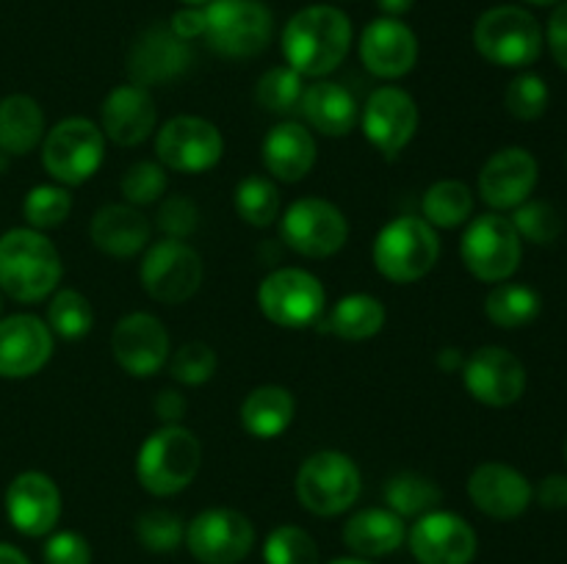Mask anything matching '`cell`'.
<instances>
[{
  "mask_svg": "<svg viewBox=\"0 0 567 564\" xmlns=\"http://www.w3.org/2000/svg\"><path fill=\"white\" fill-rule=\"evenodd\" d=\"M380 3V9L385 11L388 17H399V14H408L410 9H413L415 0H377Z\"/></svg>",
  "mask_w": 567,
  "mask_h": 564,
  "instance_id": "obj_54",
  "label": "cell"
},
{
  "mask_svg": "<svg viewBox=\"0 0 567 564\" xmlns=\"http://www.w3.org/2000/svg\"><path fill=\"white\" fill-rule=\"evenodd\" d=\"M183 545L199 564H238L252 553L255 525L238 509H205L186 525Z\"/></svg>",
  "mask_w": 567,
  "mask_h": 564,
  "instance_id": "obj_12",
  "label": "cell"
},
{
  "mask_svg": "<svg viewBox=\"0 0 567 564\" xmlns=\"http://www.w3.org/2000/svg\"><path fill=\"white\" fill-rule=\"evenodd\" d=\"M293 487L299 503L308 512H313L316 518H336L358 501L363 479L354 459H349L347 453L316 451L302 462Z\"/></svg>",
  "mask_w": 567,
  "mask_h": 564,
  "instance_id": "obj_7",
  "label": "cell"
},
{
  "mask_svg": "<svg viewBox=\"0 0 567 564\" xmlns=\"http://www.w3.org/2000/svg\"><path fill=\"white\" fill-rule=\"evenodd\" d=\"M299 111L310 127L324 136H347L358 122V100L347 86L332 81H319L305 86Z\"/></svg>",
  "mask_w": 567,
  "mask_h": 564,
  "instance_id": "obj_29",
  "label": "cell"
},
{
  "mask_svg": "<svg viewBox=\"0 0 567 564\" xmlns=\"http://www.w3.org/2000/svg\"><path fill=\"white\" fill-rule=\"evenodd\" d=\"M153 407H155V415L164 420V426H172L186 415V398H183V393L177 390H161L158 396H155Z\"/></svg>",
  "mask_w": 567,
  "mask_h": 564,
  "instance_id": "obj_51",
  "label": "cell"
},
{
  "mask_svg": "<svg viewBox=\"0 0 567 564\" xmlns=\"http://www.w3.org/2000/svg\"><path fill=\"white\" fill-rule=\"evenodd\" d=\"M374 265L385 280L408 285L435 269L441 258V241L435 227L419 216H399L388 221L374 238Z\"/></svg>",
  "mask_w": 567,
  "mask_h": 564,
  "instance_id": "obj_4",
  "label": "cell"
},
{
  "mask_svg": "<svg viewBox=\"0 0 567 564\" xmlns=\"http://www.w3.org/2000/svg\"><path fill=\"white\" fill-rule=\"evenodd\" d=\"M105 136L92 119L70 116L42 138V164L61 186H81L103 166Z\"/></svg>",
  "mask_w": 567,
  "mask_h": 564,
  "instance_id": "obj_8",
  "label": "cell"
},
{
  "mask_svg": "<svg viewBox=\"0 0 567 564\" xmlns=\"http://www.w3.org/2000/svg\"><path fill=\"white\" fill-rule=\"evenodd\" d=\"M385 326V307L369 293H349L332 304L327 330L343 341H369Z\"/></svg>",
  "mask_w": 567,
  "mask_h": 564,
  "instance_id": "obj_32",
  "label": "cell"
},
{
  "mask_svg": "<svg viewBox=\"0 0 567 564\" xmlns=\"http://www.w3.org/2000/svg\"><path fill=\"white\" fill-rule=\"evenodd\" d=\"M565 462H567V440H565Z\"/></svg>",
  "mask_w": 567,
  "mask_h": 564,
  "instance_id": "obj_59",
  "label": "cell"
},
{
  "mask_svg": "<svg viewBox=\"0 0 567 564\" xmlns=\"http://www.w3.org/2000/svg\"><path fill=\"white\" fill-rule=\"evenodd\" d=\"M468 498L487 518L515 520L532 506L535 487L513 464L482 462L468 479Z\"/></svg>",
  "mask_w": 567,
  "mask_h": 564,
  "instance_id": "obj_22",
  "label": "cell"
},
{
  "mask_svg": "<svg viewBox=\"0 0 567 564\" xmlns=\"http://www.w3.org/2000/svg\"><path fill=\"white\" fill-rule=\"evenodd\" d=\"M48 326L53 335L64 337V341H81L92 332L94 326V310L83 293L64 288L55 293L48 304Z\"/></svg>",
  "mask_w": 567,
  "mask_h": 564,
  "instance_id": "obj_36",
  "label": "cell"
},
{
  "mask_svg": "<svg viewBox=\"0 0 567 564\" xmlns=\"http://www.w3.org/2000/svg\"><path fill=\"white\" fill-rule=\"evenodd\" d=\"M111 352L122 370L144 379L169 363V332L150 313L122 315L111 332Z\"/></svg>",
  "mask_w": 567,
  "mask_h": 564,
  "instance_id": "obj_19",
  "label": "cell"
},
{
  "mask_svg": "<svg viewBox=\"0 0 567 564\" xmlns=\"http://www.w3.org/2000/svg\"><path fill=\"white\" fill-rule=\"evenodd\" d=\"M197 224H199V208L188 197L175 194V197L161 202L158 227L164 230L166 238H177V241H183V238H188L194 230H197Z\"/></svg>",
  "mask_w": 567,
  "mask_h": 564,
  "instance_id": "obj_46",
  "label": "cell"
},
{
  "mask_svg": "<svg viewBox=\"0 0 567 564\" xmlns=\"http://www.w3.org/2000/svg\"><path fill=\"white\" fill-rule=\"evenodd\" d=\"M92 241L100 252L111 254L116 260H127L142 252L150 241V221L133 205H103L94 213Z\"/></svg>",
  "mask_w": 567,
  "mask_h": 564,
  "instance_id": "obj_28",
  "label": "cell"
},
{
  "mask_svg": "<svg viewBox=\"0 0 567 564\" xmlns=\"http://www.w3.org/2000/svg\"><path fill=\"white\" fill-rule=\"evenodd\" d=\"M233 202H236L238 216L252 227H269L280 216V191L264 175L244 177L236 186Z\"/></svg>",
  "mask_w": 567,
  "mask_h": 564,
  "instance_id": "obj_37",
  "label": "cell"
},
{
  "mask_svg": "<svg viewBox=\"0 0 567 564\" xmlns=\"http://www.w3.org/2000/svg\"><path fill=\"white\" fill-rule=\"evenodd\" d=\"M421 213L426 224L437 230H454L474 213V191L460 180H437L421 197Z\"/></svg>",
  "mask_w": 567,
  "mask_h": 564,
  "instance_id": "obj_34",
  "label": "cell"
},
{
  "mask_svg": "<svg viewBox=\"0 0 567 564\" xmlns=\"http://www.w3.org/2000/svg\"><path fill=\"white\" fill-rule=\"evenodd\" d=\"M166 186H169L166 169L161 164H155V160H138V164H133L120 180L122 197H125L127 205H133V208L158 202L166 194Z\"/></svg>",
  "mask_w": 567,
  "mask_h": 564,
  "instance_id": "obj_44",
  "label": "cell"
},
{
  "mask_svg": "<svg viewBox=\"0 0 567 564\" xmlns=\"http://www.w3.org/2000/svg\"><path fill=\"white\" fill-rule=\"evenodd\" d=\"M363 136L385 158H396L419 130V105L404 88L382 86L371 92L360 114Z\"/></svg>",
  "mask_w": 567,
  "mask_h": 564,
  "instance_id": "obj_17",
  "label": "cell"
},
{
  "mask_svg": "<svg viewBox=\"0 0 567 564\" xmlns=\"http://www.w3.org/2000/svg\"><path fill=\"white\" fill-rule=\"evenodd\" d=\"M543 299L532 285L520 282H496L485 299V313L502 330H520L540 315Z\"/></svg>",
  "mask_w": 567,
  "mask_h": 564,
  "instance_id": "obj_33",
  "label": "cell"
},
{
  "mask_svg": "<svg viewBox=\"0 0 567 564\" xmlns=\"http://www.w3.org/2000/svg\"><path fill=\"white\" fill-rule=\"evenodd\" d=\"M181 3H186V6H203V3H208V0H181Z\"/></svg>",
  "mask_w": 567,
  "mask_h": 564,
  "instance_id": "obj_57",
  "label": "cell"
},
{
  "mask_svg": "<svg viewBox=\"0 0 567 564\" xmlns=\"http://www.w3.org/2000/svg\"><path fill=\"white\" fill-rule=\"evenodd\" d=\"M293 412H297V401H293L291 390L280 385H260L247 393L238 418H241L247 435L258 437V440H275L291 426Z\"/></svg>",
  "mask_w": 567,
  "mask_h": 564,
  "instance_id": "obj_30",
  "label": "cell"
},
{
  "mask_svg": "<svg viewBox=\"0 0 567 564\" xmlns=\"http://www.w3.org/2000/svg\"><path fill=\"white\" fill-rule=\"evenodd\" d=\"M352 48V22L336 6H308L288 20L282 55L302 77L330 75Z\"/></svg>",
  "mask_w": 567,
  "mask_h": 564,
  "instance_id": "obj_1",
  "label": "cell"
},
{
  "mask_svg": "<svg viewBox=\"0 0 567 564\" xmlns=\"http://www.w3.org/2000/svg\"><path fill=\"white\" fill-rule=\"evenodd\" d=\"M172 31L181 39L192 42L194 36H203L205 33V9H197V6H186V9L177 11L169 22Z\"/></svg>",
  "mask_w": 567,
  "mask_h": 564,
  "instance_id": "obj_50",
  "label": "cell"
},
{
  "mask_svg": "<svg viewBox=\"0 0 567 564\" xmlns=\"http://www.w3.org/2000/svg\"><path fill=\"white\" fill-rule=\"evenodd\" d=\"M44 138V114L28 94L0 100V153L28 155Z\"/></svg>",
  "mask_w": 567,
  "mask_h": 564,
  "instance_id": "obj_31",
  "label": "cell"
},
{
  "mask_svg": "<svg viewBox=\"0 0 567 564\" xmlns=\"http://www.w3.org/2000/svg\"><path fill=\"white\" fill-rule=\"evenodd\" d=\"M543 28L520 6L487 9L474 25V48L496 66H529L543 53Z\"/></svg>",
  "mask_w": 567,
  "mask_h": 564,
  "instance_id": "obj_6",
  "label": "cell"
},
{
  "mask_svg": "<svg viewBox=\"0 0 567 564\" xmlns=\"http://www.w3.org/2000/svg\"><path fill=\"white\" fill-rule=\"evenodd\" d=\"M216 365H219V357L203 341L183 343L175 354H169V374L181 385H203L216 374Z\"/></svg>",
  "mask_w": 567,
  "mask_h": 564,
  "instance_id": "obj_45",
  "label": "cell"
},
{
  "mask_svg": "<svg viewBox=\"0 0 567 564\" xmlns=\"http://www.w3.org/2000/svg\"><path fill=\"white\" fill-rule=\"evenodd\" d=\"M548 100H551V92H548L546 81L535 72H520L518 77L509 81L507 92H504V105L520 122L540 119L548 108Z\"/></svg>",
  "mask_w": 567,
  "mask_h": 564,
  "instance_id": "obj_43",
  "label": "cell"
},
{
  "mask_svg": "<svg viewBox=\"0 0 567 564\" xmlns=\"http://www.w3.org/2000/svg\"><path fill=\"white\" fill-rule=\"evenodd\" d=\"M443 490L421 473H399L385 484V503L399 518H421L441 506Z\"/></svg>",
  "mask_w": 567,
  "mask_h": 564,
  "instance_id": "obj_35",
  "label": "cell"
},
{
  "mask_svg": "<svg viewBox=\"0 0 567 564\" xmlns=\"http://www.w3.org/2000/svg\"><path fill=\"white\" fill-rule=\"evenodd\" d=\"M360 59L371 75L396 81L419 61V39L396 17H380L369 22L360 36Z\"/></svg>",
  "mask_w": 567,
  "mask_h": 564,
  "instance_id": "obj_24",
  "label": "cell"
},
{
  "mask_svg": "<svg viewBox=\"0 0 567 564\" xmlns=\"http://www.w3.org/2000/svg\"><path fill=\"white\" fill-rule=\"evenodd\" d=\"M275 33L269 6L260 0H208L205 42L225 59H252L264 53Z\"/></svg>",
  "mask_w": 567,
  "mask_h": 564,
  "instance_id": "obj_5",
  "label": "cell"
},
{
  "mask_svg": "<svg viewBox=\"0 0 567 564\" xmlns=\"http://www.w3.org/2000/svg\"><path fill=\"white\" fill-rule=\"evenodd\" d=\"M138 545L150 553H172L186 540V523L169 509H147L136 520Z\"/></svg>",
  "mask_w": 567,
  "mask_h": 564,
  "instance_id": "obj_40",
  "label": "cell"
},
{
  "mask_svg": "<svg viewBox=\"0 0 567 564\" xmlns=\"http://www.w3.org/2000/svg\"><path fill=\"white\" fill-rule=\"evenodd\" d=\"M509 221L518 230L520 241L537 243V247L554 243L563 232V216L551 202H543V199H526L524 205L515 208V216Z\"/></svg>",
  "mask_w": 567,
  "mask_h": 564,
  "instance_id": "obj_41",
  "label": "cell"
},
{
  "mask_svg": "<svg viewBox=\"0 0 567 564\" xmlns=\"http://www.w3.org/2000/svg\"><path fill=\"white\" fill-rule=\"evenodd\" d=\"M548 48H551L554 61L567 72V3L559 6L548 20Z\"/></svg>",
  "mask_w": 567,
  "mask_h": 564,
  "instance_id": "obj_48",
  "label": "cell"
},
{
  "mask_svg": "<svg viewBox=\"0 0 567 564\" xmlns=\"http://www.w3.org/2000/svg\"><path fill=\"white\" fill-rule=\"evenodd\" d=\"M526 3H535V6H551V3H559V0H526Z\"/></svg>",
  "mask_w": 567,
  "mask_h": 564,
  "instance_id": "obj_56",
  "label": "cell"
},
{
  "mask_svg": "<svg viewBox=\"0 0 567 564\" xmlns=\"http://www.w3.org/2000/svg\"><path fill=\"white\" fill-rule=\"evenodd\" d=\"M463 354L457 352V348H443L441 354H437V365H441L443 370H449V374H452V370H463Z\"/></svg>",
  "mask_w": 567,
  "mask_h": 564,
  "instance_id": "obj_52",
  "label": "cell"
},
{
  "mask_svg": "<svg viewBox=\"0 0 567 564\" xmlns=\"http://www.w3.org/2000/svg\"><path fill=\"white\" fill-rule=\"evenodd\" d=\"M305 94V81L291 66H275L255 86V100L271 114H291L299 108Z\"/></svg>",
  "mask_w": 567,
  "mask_h": 564,
  "instance_id": "obj_38",
  "label": "cell"
},
{
  "mask_svg": "<svg viewBox=\"0 0 567 564\" xmlns=\"http://www.w3.org/2000/svg\"><path fill=\"white\" fill-rule=\"evenodd\" d=\"M203 258L194 247L177 238H161L144 252L142 288L161 304H183L203 285Z\"/></svg>",
  "mask_w": 567,
  "mask_h": 564,
  "instance_id": "obj_10",
  "label": "cell"
},
{
  "mask_svg": "<svg viewBox=\"0 0 567 564\" xmlns=\"http://www.w3.org/2000/svg\"><path fill=\"white\" fill-rule=\"evenodd\" d=\"M194 53L186 39L177 36L169 25H150L136 36L127 50V77L136 86H166L186 75Z\"/></svg>",
  "mask_w": 567,
  "mask_h": 564,
  "instance_id": "obj_16",
  "label": "cell"
},
{
  "mask_svg": "<svg viewBox=\"0 0 567 564\" xmlns=\"http://www.w3.org/2000/svg\"><path fill=\"white\" fill-rule=\"evenodd\" d=\"M0 564H31L25 553L20 547L9 545V542H0Z\"/></svg>",
  "mask_w": 567,
  "mask_h": 564,
  "instance_id": "obj_53",
  "label": "cell"
},
{
  "mask_svg": "<svg viewBox=\"0 0 567 564\" xmlns=\"http://www.w3.org/2000/svg\"><path fill=\"white\" fill-rule=\"evenodd\" d=\"M327 293L319 276L305 269H277L260 282L258 307L271 324L305 330L324 313Z\"/></svg>",
  "mask_w": 567,
  "mask_h": 564,
  "instance_id": "obj_11",
  "label": "cell"
},
{
  "mask_svg": "<svg viewBox=\"0 0 567 564\" xmlns=\"http://www.w3.org/2000/svg\"><path fill=\"white\" fill-rule=\"evenodd\" d=\"M264 166L275 180L299 182L316 164L313 133L299 122H280L264 138Z\"/></svg>",
  "mask_w": 567,
  "mask_h": 564,
  "instance_id": "obj_26",
  "label": "cell"
},
{
  "mask_svg": "<svg viewBox=\"0 0 567 564\" xmlns=\"http://www.w3.org/2000/svg\"><path fill=\"white\" fill-rule=\"evenodd\" d=\"M460 254L476 280L507 282L524 258V241L507 216L482 213L463 232Z\"/></svg>",
  "mask_w": 567,
  "mask_h": 564,
  "instance_id": "obj_9",
  "label": "cell"
},
{
  "mask_svg": "<svg viewBox=\"0 0 567 564\" xmlns=\"http://www.w3.org/2000/svg\"><path fill=\"white\" fill-rule=\"evenodd\" d=\"M408 545L419 564H471L480 551L474 525L443 509L415 518L408 531Z\"/></svg>",
  "mask_w": 567,
  "mask_h": 564,
  "instance_id": "obj_15",
  "label": "cell"
},
{
  "mask_svg": "<svg viewBox=\"0 0 567 564\" xmlns=\"http://www.w3.org/2000/svg\"><path fill=\"white\" fill-rule=\"evenodd\" d=\"M282 241L305 258H332L343 249L349 238V221L341 208L327 199L305 197L288 205L282 213Z\"/></svg>",
  "mask_w": 567,
  "mask_h": 564,
  "instance_id": "obj_13",
  "label": "cell"
},
{
  "mask_svg": "<svg viewBox=\"0 0 567 564\" xmlns=\"http://www.w3.org/2000/svg\"><path fill=\"white\" fill-rule=\"evenodd\" d=\"M199 464H203V446L197 435L177 424L161 426L138 451L136 479L150 495L169 498L197 479Z\"/></svg>",
  "mask_w": 567,
  "mask_h": 564,
  "instance_id": "obj_3",
  "label": "cell"
},
{
  "mask_svg": "<svg viewBox=\"0 0 567 564\" xmlns=\"http://www.w3.org/2000/svg\"><path fill=\"white\" fill-rule=\"evenodd\" d=\"M72 210V197L61 186H33L22 202V213L31 230H53L64 224Z\"/></svg>",
  "mask_w": 567,
  "mask_h": 564,
  "instance_id": "obj_42",
  "label": "cell"
},
{
  "mask_svg": "<svg viewBox=\"0 0 567 564\" xmlns=\"http://www.w3.org/2000/svg\"><path fill=\"white\" fill-rule=\"evenodd\" d=\"M9 523L25 536L53 534L61 520V490L48 473L25 470L6 490Z\"/></svg>",
  "mask_w": 567,
  "mask_h": 564,
  "instance_id": "obj_20",
  "label": "cell"
},
{
  "mask_svg": "<svg viewBox=\"0 0 567 564\" xmlns=\"http://www.w3.org/2000/svg\"><path fill=\"white\" fill-rule=\"evenodd\" d=\"M540 177L537 158L524 147H504L480 171V194L493 210H515L532 197Z\"/></svg>",
  "mask_w": 567,
  "mask_h": 564,
  "instance_id": "obj_21",
  "label": "cell"
},
{
  "mask_svg": "<svg viewBox=\"0 0 567 564\" xmlns=\"http://www.w3.org/2000/svg\"><path fill=\"white\" fill-rule=\"evenodd\" d=\"M0 307H3V291H0Z\"/></svg>",
  "mask_w": 567,
  "mask_h": 564,
  "instance_id": "obj_58",
  "label": "cell"
},
{
  "mask_svg": "<svg viewBox=\"0 0 567 564\" xmlns=\"http://www.w3.org/2000/svg\"><path fill=\"white\" fill-rule=\"evenodd\" d=\"M155 153L164 169L181 175H203L214 169L225 153V138L214 122L203 116H175L155 136Z\"/></svg>",
  "mask_w": 567,
  "mask_h": 564,
  "instance_id": "obj_14",
  "label": "cell"
},
{
  "mask_svg": "<svg viewBox=\"0 0 567 564\" xmlns=\"http://www.w3.org/2000/svg\"><path fill=\"white\" fill-rule=\"evenodd\" d=\"M266 564H319V545L299 525H277L264 542Z\"/></svg>",
  "mask_w": 567,
  "mask_h": 564,
  "instance_id": "obj_39",
  "label": "cell"
},
{
  "mask_svg": "<svg viewBox=\"0 0 567 564\" xmlns=\"http://www.w3.org/2000/svg\"><path fill=\"white\" fill-rule=\"evenodd\" d=\"M53 354V332L37 315H9L0 321V376L25 379L39 374Z\"/></svg>",
  "mask_w": 567,
  "mask_h": 564,
  "instance_id": "obj_23",
  "label": "cell"
},
{
  "mask_svg": "<svg viewBox=\"0 0 567 564\" xmlns=\"http://www.w3.org/2000/svg\"><path fill=\"white\" fill-rule=\"evenodd\" d=\"M465 390L487 407H509L526 390V368L502 346H482L463 363Z\"/></svg>",
  "mask_w": 567,
  "mask_h": 564,
  "instance_id": "obj_18",
  "label": "cell"
},
{
  "mask_svg": "<svg viewBox=\"0 0 567 564\" xmlns=\"http://www.w3.org/2000/svg\"><path fill=\"white\" fill-rule=\"evenodd\" d=\"M408 542V525L388 506L360 509L343 525V545L360 558H382Z\"/></svg>",
  "mask_w": 567,
  "mask_h": 564,
  "instance_id": "obj_27",
  "label": "cell"
},
{
  "mask_svg": "<svg viewBox=\"0 0 567 564\" xmlns=\"http://www.w3.org/2000/svg\"><path fill=\"white\" fill-rule=\"evenodd\" d=\"M59 249L31 227H17L0 238V291L17 302H39L61 282Z\"/></svg>",
  "mask_w": 567,
  "mask_h": 564,
  "instance_id": "obj_2",
  "label": "cell"
},
{
  "mask_svg": "<svg viewBox=\"0 0 567 564\" xmlns=\"http://www.w3.org/2000/svg\"><path fill=\"white\" fill-rule=\"evenodd\" d=\"M535 495L543 509H567V476L565 473L546 476V479L537 484Z\"/></svg>",
  "mask_w": 567,
  "mask_h": 564,
  "instance_id": "obj_49",
  "label": "cell"
},
{
  "mask_svg": "<svg viewBox=\"0 0 567 564\" xmlns=\"http://www.w3.org/2000/svg\"><path fill=\"white\" fill-rule=\"evenodd\" d=\"M155 103L150 97V88L136 83H122L111 88L109 97L100 108V130L120 147H138L147 142L155 130Z\"/></svg>",
  "mask_w": 567,
  "mask_h": 564,
  "instance_id": "obj_25",
  "label": "cell"
},
{
  "mask_svg": "<svg viewBox=\"0 0 567 564\" xmlns=\"http://www.w3.org/2000/svg\"><path fill=\"white\" fill-rule=\"evenodd\" d=\"M330 564H374L371 558H360V556H343V558H332Z\"/></svg>",
  "mask_w": 567,
  "mask_h": 564,
  "instance_id": "obj_55",
  "label": "cell"
},
{
  "mask_svg": "<svg viewBox=\"0 0 567 564\" xmlns=\"http://www.w3.org/2000/svg\"><path fill=\"white\" fill-rule=\"evenodd\" d=\"M44 564H92V545L78 531H53L44 542Z\"/></svg>",
  "mask_w": 567,
  "mask_h": 564,
  "instance_id": "obj_47",
  "label": "cell"
}]
</instances>
